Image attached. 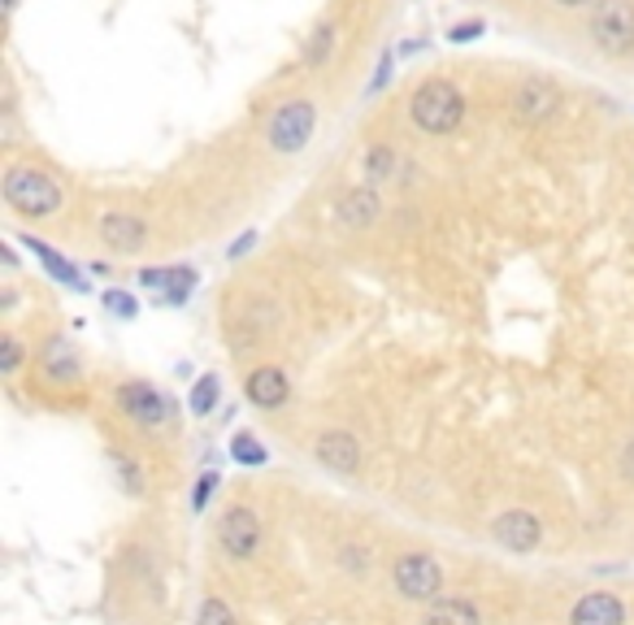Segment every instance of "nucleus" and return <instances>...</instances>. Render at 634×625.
<instances>
[{"label":"nucleus","instance_id":"1","mask_svg":"<svg viewBox=\"0 0 634 625\" xmlns=\"http://www.w3.org/2000/svg\"><path fill=\"white\" fill-rule=\"evenodd\" d=\"M4 205L22 218H53L66 205L61 183L39 165H13L4 174Z\"/></svg>","mask_w":634,"mask_h":625},{"label":"nucleus","instance_id":"2","mask_svg":"<svg viewBox=\"0 0 634 625\" xmlns=\"http://www.w3.org/2000/svg\"><path fill=\"white\" fill-rule=\"evenodd\" d=\"M408 118L426 135H452L465 118V96L448 79H426L408 101Z\"/></svg>","mask_w":634,"mask_h":625},{"label":"nucleus","instance_id":"3","mask_svg":"<svg viewBox=\"0 0 634 625\" xmlns=\"http://www.w3.org/2000/svg\"><path fill=\"white\" fill-rule=\"evenodd\" d=\"M587 31H591V44L609 57L634 53V0H596Z\"/></svg>","mask_w":634,"mask_h":625},{"label":"nucleus","instance_id":"4","mask_svg":"<svg viewBox=\"0 0 634 625\" xmlns=\"http://www.w3.org/2000/svg\"><path fill=\"white\" fill-rule=\"evenodd\" d=\"M391 582H395V591H400L404 600L430 604V600H439V591H443V569H439V560H435L430 552H404V556L395 560V569H391Z\"/></svg>","mask_w":634,"mask_h":625},{"label":"nucleus","instance_id":"5","mask_svg":"<svg viewBox=\"0 0 634 625\" xmlns=\"http://www.w3.org/2000/svg\"><path fill=\"white\" fill-rule=\"evenodd\" d=\"M313 130H318V105L313 101H304V96H296V101H287V105H278V114L269 118V148L274 152H300L309 139H313Z\"/></svg>","mask_w":634,"mask_h":625},{"label":"nucleus","instance_id":"6","mask_svg":"<svg viewBox=\"0 0 634 625\" xmlns=\"http://www.w3.org/2000/svg\"><path fill=\"white\" fill-rule=\"evenodd\" d=\"M118 408H123V417H130L143 430H161V426L174 421V400L161 395L152 382H123L118 386Z\"/></svg>","mask_w":634,"mask_h":625},{"label":"nucleus","instance_id":"7","mask_svg":"<svg viewBox=\"0 0 634 625\" xmlns=\"http://www.w3.org/2000/svg\"><path fill=\"white\" fill-rule=\"evenodd\" d=\"M218 543H222V552L231 556V560H249L256 556V547H261V521H256L253 508H227V517L218 521Z\"/></svg>","mask_w":634,"mask_h":625},{"label":"nucleus","instance_id":"8","mask_svg":"<svg viewBox=\"0 0 634 625\" xmlns=\"http://www.w3.org/2000/svg\"><path fill=\"white\" fill-rule=\"evenodd\" d=\"M313 456H318V465H326L331 474H344V478L361 470V443L348 430H322L313 443Z\"/></svg>","mask_w":634,"mask_h":625},{"label":"nucleus","instance_id":"9","mask_svg":"<svg viewBox=\"0 0 634 625\" xmlns=\"http://www.w3.org/2000/svg\"><path fill=\"white\" fill-rule=\"evenodd\" d=\"M492 534H496V543L508 547V552H534L539 547V539H543V525H539V517L534 512H526V508H512V512H500L496 521H492Z\"/></svg>","mask_w":634,"mask_h":625},{"label":"nucleus","instance_id":"10","mask_svg":"<svg viewBox=\"0 0 634 625\" xmlns=\"http://www.w3.org/2000/svg\"><path fill=\"white\" fill-rule=\"evenodd\" d=\"M556 101H561V92H556L547 79H526V83L512 92V114H517L521 123H543V118L556 109Z\"/></svg>","mask_w":634,"mask_h":625},{"label":"nucleus","instance_id":"11","mask_svg":"<svg viewBox=\"0 0 634 625\" xmlns=\"http://www.w3.org/2000/svg\"><path fill=\"white\" fill-rule=\"evenodd\" d=\"M101 240L114 252H139L148 244V227H143V218H135L127 209H114L101 218Z\"/></svg>","mask_w":634,"mask_h":625},{"label":"nucleus","instance_id":"12","mask_svg":"<svg viewBox=\"0 0 634 625\" xmlns=\"http://www.w3.org/2000/svg\"><path fill=\"white\" fill-rule=\"evenodd\" d=\"M569 625H626V604L609 591H587L574 613H569Z\"/></svg>","mask_w":634,"mask_h":625},{"label":"nucleus","instance_id":"13","mask_svg":"<svg viewBox=\"0 0 634 625\" xmlns=\"http://www.w3.org/2000/svg\"><path fill=\"white\" fill-rule=\"evenodd\" d=\"M18 244H26V252L48 269V278L53 282H61V287H74V291H88V278L79 274V265L74 261H66L57 248H48L44 240H35V235H18Z\"/></svg>","mask_w":634,"mask_h":625},{"label":"nucleus","instance_id":"14","mask_svg":"<svg viewBox=\"0 0 634 625\" xmlns=\"http://www.w3.org/2000/svg\"><path fill=\"white\" fill-rule=\"evenodd\" d=\"M244 391H249V400H253L256 408H283L287 395H291V382H287V374L278 366H261V370L249 374Z\"/></svg>","mask_w":634,"mask_h":625},{"label":"nucleus","instance_id":"15","mask_svg":"<svg viewBox=\"0 0 634 625\" xmlns=\"http://www.w3.org/2000/svg\"><path fill=\"white\" fill-rule=\"evenodd\" d=\"M39 370H44L48 382L66 386V382H74V378H79V357H74V348H70L61 335H53V339L39 348Z\"/></svg>","mask_w":634,"mask_h":625},{"label":"nucleus","instance_id":"16","mask_svg":"<svg viewBox=\"0 0 634 625\" xmlns=\"http://www.w3.org/2000/svg\"><path fill=\"white\" fill-rule=\"evenodd\" d=\"M379 192L366 183V187H357V192H348L344 200H339V222L344 227H353V231H361V227H374L379 222Z\"/></svg>","mask_w":634,"mask_h":625},{"label":"nucleus","instance_id":"17","mask_svg":"<svg viewBox=\"0 0 634 625\" xmlns=\"http://www.w3.org/2000/svg\"><path fill=\"white\" fill-rule=\"evenodd\" d=\"M422 625H483V617H479V609L465 604V600H443V604H435V609L422 617Z\"/></svg>","mask_w":634,"mask_h":625},{"label":"nucleus","instance_id":"18","mask_svg":"<svg viewBox=\"0 0 634 625\" xmlns=\"http://www.w3.org/2000/svg\"><path fill=\"white\" fill-rule=\"evenodd\" d=\"M335 44H339V26H335V22H322V26L313 31V39L304 44V66H309V70H322V66L331 61Z\"/></svg>","mask_w":634,"mask_h":625},{"label":"nucleus","instance_id":"19","mask_svg":"<svg viewBox=\"0 0 634 625\" xmlns=\"http://www.w3.org/2000/svg\"><path fill=\"white\" fill-rule=\"evenodd\" d=\"M231 461L244 465V470H261V465L269 461V452H265V443H261L256 435L240 430V435H231Z\"/></svg>","mask_w":634,"mask_h":625},{"label":"nucleus","instance_id":"20","mask_svg":"<svg viewBox=\"0 0 634 625\" xmlns=\"http://www.w3.org/2000/svg\"><path fill=\"white\" fill-rule=\"evenodd\" d=\"M391 170H395V152L387 148V143H374V148H366V161H361V174H366V183L374 187L382 178H391Z\"/></svg>","mask_w":634,"mask_h":625},{"label":"nucleus","instance_id":"21","mask_svg":"<svg viewBox=\"0 0 634 625\" xmlns=\"http://www.w3.org/2000/svg\"><path fill=\"white\" fill-rule=\"evenodd\" d=\"M218 400H222V382H218L214 374L196 378L192 400H187V404H192V413H196V417H209V413L218 408Z\"/></svg>","mask_w":634,"mask_h":625},{"label":"nucleus","instance_id":"22","mask_svg":"<svg viewBox=\"0 0 634 625\" xmlns=\"http://www.w3.org/2000/svg\"><path fill=\"white\" fill-rule=\"evenodd\" d=\"M109 465H114V474H118V483H123L127 496H139V491H143V474H139V465L130 461L123 448H109Z\"/></svg>","mask_w":634,"mask_h":625},{"label":"nucleus","instance_id":"23","mask_svg":"<svg viewBox=\"0 0 634 625\" xmlns=\"http://www.w3.org/2000/svg\"><path fill=\"white\" fill-rule=\"evenodd\" d=\"M101 304H105L114 317H135V313H139V300H135L130 291H123V287H109V291L101 296Z\"/></svg>","mask_w":634,"mask_h":625},{"label":"nucleus","instance_id":"24","mask_svg":"<svg viewBox=\"0 0 634 625\" xmlns=\"http://www.w3.org/2000/svg\"><path fill=\"white\" fill-rule=\"evenodd\" d=\"M196 625H235V613L222 600H205L200 613H196Z\"/></svg>","mask_w":634,"mask_h":625},{"label":"nucleus","instance_id":"25","mask_svg":"<svg viewBox=\"0 0 634 625\" xmlns=\"http://www.w3.org/2000/svg\"><path fill=\"white\" fill-rule=\"evenodd\" d=\"M483 31H487L483 18H465V22H452V26H448V39H452V44H474Z\"/></svg>","mask_w":634,"mask_h":625},{"label":"nucleus","instance_id":"26","mask_svg":"<svg viewBox=\"0 0 634 625\" xmlns=\"http://www.w3.org/2000/svg\"><path fill=\"white\" fill-rule=\"evenodd\" d=\"M214 491H218V474H200V483L192 491V512H205V504H209Z\"/></svg>","mask_w":634,"mask_h":625},{"label":"nucleus","instance_id":"27","mask_svg":"<svg viewBox=\"0 0 634 625\" xmlns=\"http://www.w3.org/2000/svg\"><path fill=\"white\" fill-rule=\"evenodd\" d=\"M18 366H22V344L9 335V339L0 344V370H4V374H13Z\"/></svg>","mask_w":634,"mask_h":625},{"label":"nucleus","instance_id":"28","mask_svg":"<svg viewBox=\"0 0 634 625\" xmlns=\"http://www.w3.org/2000/svg\"><path fill=\"white\" fill-rule=\"evenodd\" d=\"M387 79H391V57H382V61H379V74H374L370 92H379V88H387Z\"/></svg>","mask_w":634,"mask_h":625},{"label":"nucleus","instance_id":"29","mask_svg":"<svg viewBox=\"0 0 634 625\" xmlns=\"http://www.w3.org/2000/svg\"><path fill=\"white\" fill-rule=\"evenodd\" d=\"M253 244H256V235H253V231H249V235H240V240H235V248H231V256H244V252L253 248Z\"/></svg>","mask_w":634,"mask_h":625},{"label":"nucleus","instance_id":"30","mask_svg":"<svg viewBox=\"0 0 634 625\" xmlns=\"http://www.w3.org/2000/svg\"><path fill=\"white\" fill-rule=\"evenodd\" d=\"M556 4H565V9H578V4H596V0H556Z\"/></svg>","mask_w":634,"mask_h":625}]
</instances>
